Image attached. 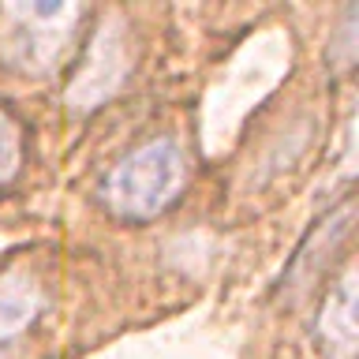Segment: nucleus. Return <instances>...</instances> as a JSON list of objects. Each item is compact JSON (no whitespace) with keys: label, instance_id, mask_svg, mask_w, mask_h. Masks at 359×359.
<instances>
[{"label":"nucleus","instance_id":"f257e3e1","mask_svg":"<svg viewBox=\"0 0 359 359\" xmlns=\"http://www.w3.org/2000/svg\"><path fill=\"white\" fill-rule=\"evenodd\" d=\"M187 184L184 146L168 135L135 146L101 180V202L120 221H150L180 198Z\"/></svg>","mask_w":359,"mask_h":359},{"label":"nucleus","instance_id":"f03ea898","mask_svg":"<svg viewBox=\"0 0 359 359\" xmlns=\"http://www.w3.org/2000/svg\"><path fill=\"white\" fill-rule=\"evenodd\" d=\"M0 49L8 64L27 75H49L72 53L75 27L83 19L79 4H4Z\"/></svg>","mask_w":359,"mask_h":359},{"label":"nucleus","instance_id":"7ed1b4c3","mask_svg":"<svg viewBox=\"0 0 359 359\" xmlns=\"http://www.w3.org/2000/svg\"><path fill=\"white\" fill-rule=\"evenodd\" d=\"M314 341L325 359H355L359 330H355V273L344 266V273L330 285L318 314H314Z\"/></svg>","mask_w":359,"mask_h":359},{"label":"nucleus","instance_id":"20e7f679","mask_svg":"<svg viewBox=\"0 0 359 359\" xmlns=\"http://www.w3.org/2000/svg\"><path fill=\"white\" fill-rule=\"evenodd\" d=\"M38 311H41V292L30 277L0 280V359H8L15 352V344L34 325Z\"/></svg>","mask_w":359,"mask_h":359},{"label":"nucleus","instance_id":"39448f33","mask_svg":"<svg viewBox=\"0 0 359 359\" xmlns=\"http://www.w3.org/2000/svg\"><path fill=\"white\" fill-rule=\"evenodd\" d=\"M19 168V131L8 112H0V184L15 176Z\"/></svg>","mask_w":359,"mask_h":359}]
</instances>
